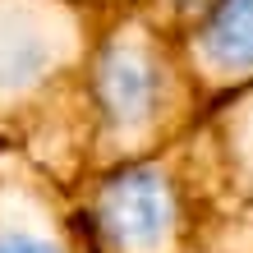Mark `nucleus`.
Returning a JSON list of instances; mask_svg holds the SVG:
<instances>
[{
  "instance_id": "1",
  "label": "nucleus",
  "mask_w": 253,
  "mask_h": 253,
  "mask_svg": "<svg viewBox=\"0 0 253 253\" xmlns=\"http://www.w3.org/2000/svg\"><path fill=\"white\" fill-rule=\"evenodd\" d=\"M92 101H97L92 175L166 157L212 111L184 46L147 19H120L101 33Z\"/></svg>"
},
{
  "instance_id": "2",
  "label": "nucleus",
  "mask_w": 253,
  "mask_h": 253,
  "mask_svg": "<svg viewBox=\"0 0 253 253\" xmlns=\"http://www.w3.org/2000/svg\"><path fill=\"white\" fill-rule=\"evenodd\" d=\"M175 152L189 253H253V87L216 101Z\"/></svg>"
},
{
  "instance_id": "3",
  "label": "nucleus",
  "mask_w": 253,
  "mask_h": 253,
  "mask_svg": "<svg viewBox=\"0 0 253 253\" xmlns=\"http://www.w3.org/2000/svg\"><path fill=\"white\" fill-rule=\"evenodd\" d=\"M101 33L69 0H0V101L42 92L92 97Z\"/></svg>"
},
{
  "instance_id": "4",
  "label": "nucleus",
  "mask_w": 253,
  "mask_h": 253,
  "mask_svg": "<svg viewBox=\"0 0 253 253\" xmlns=\"http://www.w3.org/2000/svg\"><path fill=\"white\" fill-rule=\"evenodd\" d=\"M87 180L79 212L92 253H189V207L175 152Z\"/></svg>"
},
{
  "instance_id": "5",
  "label": "nucleus",
  "mask_w": 253,
  "mask_h": 253,
  "mask_svg": "<svg viewBox=\"0 0 253 253\" xmlns=\"http://www.w3.org/2000/svg\"><path fill=\"white\" fill-rule=\"evenodd\" d=\"M207 101H226L253 87V0H221L216 19L184 46Z\"/></svg>"
},
{
  "instance_id": "6",
  "label": "nucleus",
  "mask_w": 253,
  "mask_h": 253,
  "mask_svg": "<svg viewBox=\"0 0 253 253\" xmlns=\"http://www.w3.org/2000/svg\"><path fill=\"white\" fill-rule=\"evenodd\" d=\"M0 253H92L79 207L37 203L23 216H0Z\"/></svg>"
},
{
  "instance_id": "7",
  "label": "nucleus",
  "mask_w": 253,
  "mask_h": 253,
  "mask_svg": "<svg viewBox=\"0 0 253 253\" xmlns=\"http://www.w3.org/2000/svg\"><path fill=\"white\" fill-rule=\"evenodd\" d=\"M216 9H221V0H147L143 19L152 28H161L166 37H175L180 46H189L216 19Z\"/></svg>"
},
{
  "instance_id": "8",
  "label": "nucleus",
  "mask_w": 253,
  "mask_h": 253,
  "mask_svg": "<svg viewBox=\"0 0 253 253\" xmlns=\"http://www.w3.org/2000/svg\"><path fill=\"white\" fill-rule=\"evenodd\" d=\"M69 5H79L83 14H92V19H106V28H111L120 19H143L147 0H69Z\"/></svg>"
}]
</instances>
